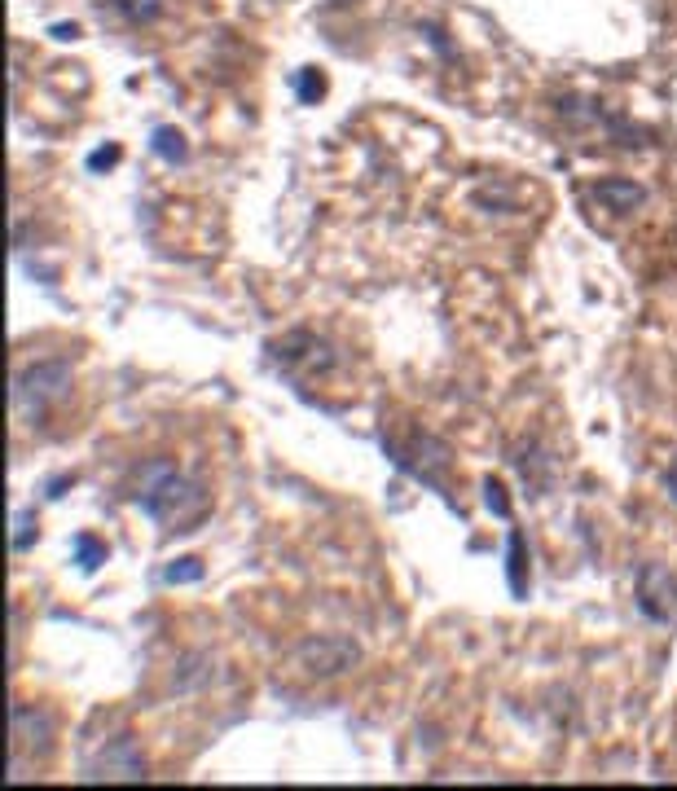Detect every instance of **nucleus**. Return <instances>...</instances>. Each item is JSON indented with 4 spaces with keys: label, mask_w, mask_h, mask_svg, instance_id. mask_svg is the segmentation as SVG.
I'll return each instance as SVG.
<instances>
[{
    "label": "nucleus",
    "mask_w": 677,
    "mask_h": 791,
    "mask_svg": "<svg viewBox=\"0 0 677 791\" xmlns=\"http://www.w3.org/2000/svg\"><path fill=\"white\" fill-rule=\"evenodd\" d=\"M506 581H510V594L515 598L528 594V554H524V537H519V532L506 537Z\"/></svg>",
    "instance_id": "obj_10"
},
{
    "label": "nucleus",
    "mask_w": 677,
    "mask_h": 791,
    "mask_svg": "<svg viewBox=\"0 0 677 791\" xmlns=\"http://www.w3.org/2000/svg\"><path fill=\"white\" fill-rule=\"evenodd\" d=\"M484 506L493 510L497 519H510V501H506V488L497 484V479H488V484H484Z\"/></svg>",
    "instance_id": "obj_17"
},
{
    "label": "nucleus",
    "mask_w": 677,
    "mask_h": 791,
    "mask_svg": "<svg viewBox=\"0 0 677 791\" xmlns=\"http://www.w3.org/2000/svg\"><path fill=\"white\" fill-rule=\"evenodd\" d=\"M150 150L159 154L163 163H185L190 159V150H185V137L176 128H154L150 132Z\"/></svg>",
    "instance_id": "obj_11"
},
{
    "label": "nucleus",
    "mask_w": 677,
    "mask_h": 791,
    "mask_svg": "<svg viewBox=\"0 0 677 791\" xmlns=\"http://www.w3.org/2000/svg\"><path fill=\"white\" fill-rule=\"evenodd\" d=\"M383 453L392 458V466H401L405 475H414L418 484L436 488V493L449 501L445 479H440V471L449 466V449H445L440 440H431V436H409V444H401V440L387 436V440H383Z\"/></svg>",
    "instance_id": "obj_3"
},
{
    "label": "nucleus",
    "mask_w": 677,
    "mask_h": 791,
    "mask_svg": "<svg viewBox=\"0 0 677 791\" xmlns=\"http://www.w3.org/2000/svg\"><path fill=\"white\" fill-rule=\"evenodd\" d=\"M31 541H36V519L27 510H14V554H22Z\"/></svg>",
    "instance_id": "obj_15"
},
{
    "label": "nucleus",
    "mask_w": 677,
    "mask_h": 791,
    "mask_svg": "<svg viewBox=\"0 0 677 791\" xmlns=\"http://www.w3.org/2000/svg\"><path fill=\"white\" fill-rule=\"evenodd\" d=\"M106 5L124 22H137V27H146V22H154L163 14V0H106Z\"/></svg>",
    "instance_id": "obj_12"
},
{
    "label": "nucleus",
    "mask_w": 677,
    "mask_h": 791,
    "mask_svg": "<svg viewBox=\"0 0 677 791\" xmlns=\"http://www.w3.org/2000/svg\"><path fill=\"white\" fill-rule=\"evenodd\" d=\"M357 655H361L357 642H348V638H308V642L295 646L291 664L304 677H335V673H343V668L357 664Z\"/></svg>",
    "instance_id": "obj_5"
},
{
    "label": "nucleus",
    "mask_w": 677,
    "mask_h": 791,
    "mask_svg": "<svg viewBox=\"0 0 677 791\" xmlns=\"http://www.w3.org/2000/svg\"><path fill=\"white\" fill-rule=\"evenodd\" d=\"M115 163H119V146H106V150L88 154V167H93V172H102V167H115Z\"/></svg>",
    "instance_id": "obj_18"
},
{
    "label": "nucleus",
    "mask_w": 677,
    "mask_h": 791,
    "mask_svg": "<svg viewBox=\"0 0 677 791\" xmlns=\"http://www.w3.org/2000/svg\"><path fill=\"white\" fill-rule=\"evenodd\" d=\"M664 488H669V497L677 501V458L669 462V471H664Z\"/></svg>",
    "instance_id": "obj_19"
},
{
    "label": "nucleus",
    "mask_w": 677,
    "mask_h": 791,
    "mask_svg": "<svg viewBox=\"0 0 677 791\" xmlns=\"http://www.w3.org/2000/svg\"><path fill=\"white\" fill-rule=\"evenodd\" d=\"M295 88H299V97H304V102H313V97H321V93H326V80H321V71H317V66H308V71H299Z\"/></svg>",
    "instance_id": "obj_16"
},
{
    "label": "nucleus",
    "mask_w": 677,
    "mask_h": 791,
    "mask_svg": "<svg viewBox=\"0 0 677 791\" xmlns=\"http://www.w3.org/2000/svg\"><path fill=\"white\" fill-rule=\"evenodd\" d=\"M49 734H53L49 712L14 704V752H22L27 743H31V752H44V748H49Z\"/></svg>",
    "instance_id": "obj_8"
},
{
    "label": "nucleus",
    "mask_w": 677,
    "mask_h": 791,
    "mask_svg": "<svg viewBox=\"0 0 677 791\" xmlns=\"http://www.w3.org/2000/svg\"><path fill=\"white\" fill-rule=\"evenodd\" d=\"M66 383H71V365L66 361H40L31 370H22L14 378V414L18 422H40L44 409L53 400L66 396Z\"/></svg>",
    "instance_id": "obj_2"
},
{
    "label": "nucleus",
    "mask_w": 677,
    "mask_h": 791,
    "mask_svg": "<svg viewBox=\"0 0 677 791\" xmlns=\"http://www.w3.org/2000/svg\"><path fill=\"white\" fill-rule=\"evenodd\" d=\"M71 550H75V563H80V572H97V567H102V559H106V545L97 541V537H88V532H80V537L71 541Z\"/></svg>",
    "instance_id": "obj_13"
},
{
    "label": "nucleus",
    "mask_w": 677,
    "mask_h": 791,
    "mask_svg": "<svg viewBox=\"0 0 677 791\" xmlns=\"http://www.w3.org/2000/svg\"><path fill=\"white\" fill-rule=\"evenodd\" d=\"M88 778H110V783H132V778H146V761L137 756L132 739H115L110 748L97 756L93 774Z\"/></svg>",
    "instance_id": "obj_7"
},
{
    "label": "nucleus",
    "mask_w": 677,
    "mask_h": 791,
    "mask_svg": "<svg viewBox=\"0 0 677 791\" xmlns=\"http://www.w3.org/2000/svg\"><path fill=\"white\" fill-rule=\"evenodd\" d=\"M273 361L282 365V370L304 365V370H313V374H326V370H335V365H339V352L330 348V343H321L317 334L295 330V334H286L282 343H273Z\"/></svg>",
    "instance_id": "obj_6"
},
{
    "label": "nucleus",
    "mask_w": 677,
    "mask_h": 791,
    "mask_svg": "<svg viewBox=\"0 0 677 791\" xmlns=\"http://www.w3.org/2000/svg\"><path fill=\"white\" fill-rule=\"evenodd\" d=\"M159 581L163 585H194V581H203V563H198V559H176V563L163 567Z\"/></svg>",
    "instance_id": "obj_14"
},
{
    "label": "nucleus",
    "mask_w": 677,
    "mask_h": 791,
    "mask_svg": "<svg viewBox=\"0 0 677 791\" xmlns=\"http://www.w3.org/2000/svg\"><path fill=\"white\" fill-rule=\"evenodd\" d=\"M647 198V189L634 185L629 176H612V181H598L594 185V203H607L612 211H629Z\"/></svg>",
    "instance_id": "obj_9"
},
{
    "label": "nucleus",
    "mask_w": 677,
    "mask_h": 791,
    "mask_svg": "<svg viewBox=\"0 0 677 791\" xmlns=\"http://www.w3.org/2000/svg\"><path fill=\"white\" fill-rule=\"evenodd\" d=\"M634 607L642 620L651 625H669L677 616V581L664 572L660 563L638 567V581H634Z\"/></svg>",
    "instance_id": "obj_4"
},
{
    "label": "nucleus",
    "mask_w": 677,
    "mask_h": 791,
    "mask_svg": "<svg viewBox=\"0 0 677 791\" xmlns=\"http://www.w3.org/2000/svg\"><path fill=\"white\" fill-rule=\"evenodd\" d=\"M132 501H137L141 515H150L154 523H163L168 532H194L203 523L207 506V488L198 479L176 471L172 458H150L141 462L137 479H132Z\"/></svg>",
    "instance_id": "obj_1"
}]
</instances>
